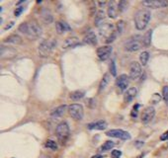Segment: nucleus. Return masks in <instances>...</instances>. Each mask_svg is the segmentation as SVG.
<instances>
[{"label":"nucleus","instance_id":"nucleus-15","mask_svg":"<svg viewBox=\"0 0 168 158\" xmlns=\"http://www.w3.org/2000/svg\"><path fill=\"white\" fill-rule=\"evenodd\" d=\"M116 85H117V87L120 90H122V91L128 89V86H129V77H128V75L122 74V75H120L119 77H117V79H116Z\"/></svg>","mask_w":168,"mask_h":158},{"label":"nucleus","instance_id":"nucleus-34","mask_svg":"<svg viewBox=\"0 0 168 158\" xmlns=\"http://www.w3.org/2000/svg\"><path fill=\"white\" fill-rule=\"evenodd\" d=\"M162 97H163L165 102L168 103V86H164L162 89Z\"/></svg>","mask_w":168,"mask_h":158},{"label":"nucleus","instance_id":"nucleus-31","mask_svg":"<svg viewBox=\"0 0 168 158\" xmlns=\"http://www.w3.org/2000/svg\"><path fill=\"white\" fill-rule=\"evenodd\" d=\"M125 27H126V23L124 21H122V20L117 23V31H118V33L120 34V35H122V34H123L124 30H125Z\"/></svg>","mask_w":168,"mask_h":158},{"label":"nucleus","instance_id":"nucleus-8","mask_svg":"<svg viewBox=\"0 0 168 158\" xmlns=\"http://www.w3.org/2000/svg\"><path fill=\"white\" fill-rule=\"evenodd\" d=\"M106 136L110 137H115V138H120L122 140H128L131 138V136L128 131H125L123 129H111L106 133Z\"/></svg>","mask_w":168,"mask_h":158},{"label":"nucleus","instance_id":"nucleus-2","mask_svg":"<svg viewBox=\"0 0 168 158\" xmlns=\"http://www.w3.org/2000/svg\"><path fill=\"white\" fill-rule=\"evenodd\" d=\"M150 20V11L148 9H141L134 15V25L138 31H143L148 25Z\"/></svg>","mask_w":168,"mask_h":158},{"label":"nucleus","instance_id":"nucleus-11","mask_svg":"<svg viewBox=\"0 0 168 158\" xmlns=\"http://www.w3.org/2000/svg\"><path fill=\"white\" fill-rule=\"evenodd\" d=\"M17 54V51L15 48H11V46H1L0 48V56L2 59H8L14 58Z\"/></svg>","mask_w":168,"mask_h":158},{"label":"nucleus","instance_id":"nucleus-4","mask_svg":"<svg viewBox=\"0 0 168 158\" xmlns=\"http://www.w3.org/2000/svg\"><path fill=\"white\" fill-rule=\"evenodd\" d=\"M143 46V37L139 35H136L131 37L130 39L126 41L124 44V48L126 51H130V53H134V51H138Z\"/></svg>","mask_w":168,"mask_h":158},{"label":"nucleus","instance_id":"nucleus-6","mask_svg":"<svg viewBox=\"0 0 168 158\" xmlns=\"http://www.w3.org/2000/svg\"><path fill=\"white\" fill-rule=\"evenodd\" d=\"M56 137H58V141L61 144H64L67 141L69 137V126L66 121H61L59 123L56 129Z\"/></svg>","mask_w":168,"mask_h":158},{"label":"nucleus","instance_id":"nucleus-17","mask_svg":"<svg viewBox=\"0 0 168 158\" xmlns=\"http://www.w3.org/2000/svg\"><path fill=\"white\" fill-rule=\"evenodd\" d=\"M3 42L5 44H11V45H17L20 46L23 44V39L18 35H11L6 39H4Z\"/></svg>","mask_w":168,"mask_h":158},{"label":"nucleus","instance_id":"nucleus-19","mask_svg":"<svg viewBox=\"0 0 168 158\" xmlns=\"http://www.w3.org/2000/svg\"><path fill=\"white\" fill-rule=\"evenodd\" d=\"M41 19L43 20V22L45 23V24H51V23L53 22V18L50 10L43 9L42 12H41Z\"/></svg>","mask_w":168,"mask_h":158},{"label":"nucleus","instance_id":"nucleus-37","mask_svg":"<svg viewBox=\"0 0 168 158\" xmlns=\"http://www.w3.org/2000/svg\"><path fill=\"white\" fill-rule=\"evenodd\" d=\"M23 10H24V7L23 6H18L17 7V9L15 10V12H14V15L16 17H18V16H20V14L23 12Z\"/></svg>","mask_w":168,"mask_h":158},{"label":"nucleus","instance_id":"nucleus-13","mask_svg":"<svg viewBox=\"0 0 168 158\" xmlns=\"http://www.w3.org/2000/svg\"><path fill=\"white\" fill-rule=\"evenodd\" d=\"M143 4L144 6L149 7V8H163V7H166L168 5L167 1H164V0H146V1H143Z\"/></svg>","mask_w":168,"mask_h":158},{"label":"nucleus","instance_id":"nucleus-25","mask_svg":"<svg viewBox=\"0 0 168 158\" xmlns=\"http://www.w3.org/2000/svg\"><path fill=\"white\" fill-rule=\"evenodd\" d=\"M84 96H85V92L83 90H76V91H73L70 93L69 98H70L72 101H78L80 99H82Z\"/></svg>","mask_w":168,"mask_h":158},{"label":"nucleus","instance_id":"nucleus-12","mask_svg":"<svg viewBox=\"0 0 168 158\" xmlns=\"http://www.w3.org/2000/svg\"><path fill=\"white\" fill-rule=\"evenodd\" d=\"M155 116V110L153 107H146L141 113V121L143 124H148Z\"/></svg>","mask_w":168,"mask_h":158},{"label":"nucleus","instance_id":"nucleus-29","mask_svg":"<svg viewBox=\"0 0 168 158\" xmlns=\"http://www.w3.org/2000/svg\"><path fill=\"white\" fill-rule=\"evenodd\" d=\"M148 58H149L148 51H143V53H141V55H139V60H141V62L143 65H146V64L147 63Z\"/></svg>","mask_w":168,"mask_h":158},{"label":"nucleus","instance_id":"nucleus-21","mask_svg":"<svg viewBox=\"0 0 168 158\" xmlns=\"http://www.w3.org/2000/svg\"><path fill=\"white\" fill-rule=\"evenodd\" d=\"M105 21V12L103 10H99L98 12H96V17H95V26L96 27H101L104 24Z\"/></svg>","mask_w":168,"mask_h":158},{"label":"nucleus","instance_id":"nucleus-24","mask_svg":"<svg viewBox=\"0 0 168 158\" xmlns=\"http://www.w3.org/2000/svg\"><path fill=\"white\" fill-rule=\"evenodd\" d=\"M66 110V106L65 105H61V106H58V108H56L53 112L51 113V118H59L61 117L64 114Z\"/></svg>","mask_w":168,"mask_h":158},{"label":"nucleus","instance_id":"nucleus-30","mask_svg":"<svg viewBox=\"0 0 168 158\" xmlns=\"http://www.w3.org/2000/svg\"><path fill=\"white\" fill-rule=\"evenodd\" d=\"M45 146L48 147V148H50V149H53V150H56V149H58V144H56V142L53 141V140H51V139H49V140H46Z\"/></svg>","mask_w":168,"mask_h":158},{"label":"nucleus","instance_id":"nucleus-14","mask_svg":"<svg viewBox=\"0 0 168 158\" xmlns=\"http://www.w3.org/2000/svg\"><path fill=\"white\" fill-rule=\"evenodd\" d=\"M119 13V1H111L109 3V6H108V11L107 14L109 18H112V19H115L118 16Z\"/></svg>","mask_w":168,"mask_h":158},{"label":"nucleus","instance_id":"nucleus-23","mask_svg":"<svg viewBox=\"0 0 168 158\" xmlns=\"http://www.w3.org/2000/svg\"><path fill=\"white\" fill-rule=\"evenodd\" d=\"M56 30L58 34H63L66 31H70V27L67 25V23L63 22H56Z\"/></svg>","mask_w":168,"mask_h":158},{"label":"nucleus","instance_id":"nucleus-27","mask_svg":"<svg viewBox=\"0 0 168 158\" xmlns=\"http://www.w3.org/2000/svg\"><path fill=\"white\" fill-rule=\"evenodd\" d=\"M151 36H152V30H148L147 32L143 36V46H149L151 43Z\"/></svg>","mask_w":168,"mask_h":158},{"label":"nucleus","instance_id":"nucleus-38","mask_svg":"<svg viewBox=\"0 0 168 158\" xmlns=\"http://www.w3.org/2000/svg\"><path fill=\"white\" fill-rule=\"evenodd\" d=\"M168 139V131H165L164 133H162L161 136H160V140L164 141V140H167Z\"/></svg>","mask_w":168,"mask_h":158},{"label":"nucleus","instance_id":"nucleus-33","mask_svg":"<svg viewBox=\"0 0 168 158\" xmlns=\"http://www.w3.org/2000/svg\"><path fill=\"white\" fill-rule=\"evenodd\" d=\"M138 108H139V105L138 104H136V105L134 106L133 110H131V116L133 117V118H136V117H138Z\"/></svg>","mask_w":168,"mask_h":158},{"label":"nucleus","instance_id":"nucleus-18","mask_svg":"<svg viewBox=\"0 0 168 158\" xmlns=\"http://www.w3.org/2000/svg\"><path fill=\"white\" fill-rule=\"evenodd\" d=\"M136 93H138V90H136V87H131L125 93V96H124V100H125L126 103H131V101L134 100V98L136 96Z\"/></svg>","mask_w":168,"mask_h":158},{"label":"nucleus","instance_id":"nucleus-32","mask_svg":"<svg viewBox=\"0 0 168 158\" xmlns=\"http://www.w3.org/2000/svg\"><path fill=\"white\" fill-rule=\"evenodd\" d=\"M129 2L128 1H119V12H124L128 8Z\"/></svg>","mask_w":168,"mask_h":158},{"label":"nucleus","instance_id":"nucleus-22","mask_svg":"<svg viewBox=\"0 0 168 158\" xmlns=\"http://www.w3.org/2000/svg\"><path fill=\"white\" fill-rule=\"evenodd\" d=\"M79 45V41L78 39L73 37V38H67L63 44V48H71V46H75Z\"/></svg>","mask_w":168,"mask_h":158},{"label":"nucleus","instance_id":"nucleus-9","mask_svg":"<svg viewBox=\"0 0 168 158\" xmlns=\"http://www.w3.org/2000/svg\"><path fill=\"white\" fill-rule=\"evenodd\" d=\"M112 51H113V48L111 46H100V48H97V56H98V58L102 61L107 60V59L111 56Z\"/></svg>","mask_w":168,"mask_h":158},{"label":"nucleus","instance_id":"nucleus-35","mask_svg":"<svg viewBox=\"0 0 168 158\" xmlns=\"http://www.w3.org/2000/svg\"><path fill=\"white\" fill-rule=\"evenodd\" d=\"M110 70H111V73H112L113 76H116V75H117V69H116V64L114 60L110 64Z\"/></svg>","mask_w":168,"mask_h":158},{"label":"nucleus","instance_id":"nucleus-5","mask_svg":"<svg viewBox=\"0 0 168 158\" xmlns=\"http://www.w3.org/2000/svg\"><path fill=\"white\" fill-rule=\"evenodd\" d=\"M56 46V42L53 39H49V40L43 41L39 46V54L42 58H49L53 51L55 50Z\"/></svg>","mask_w":168,"mask_h":158},{"label":"nucleus","instance_id":"nucleus-1","mask_svg":"<svg viewBox=\"0 0 168 158\" xmlns=\"http://www.w3.org/2000/svg\"><path fill=\"white\" fill-rule=\"evenodd\" d=\"M18 30L30 40H37L42 36V28L35 22H25L18 27Z\"/></svg>","mask_w":168,"mask_h":158},{"label":"nucleus","instance_id":"nucleus-10","mask_svg":"<svg viewBox=\"0 0 168 158\" xmlns=\"http://www.w3.org/2000/svg\"><path fill=\"white\" fill-rule=\"evenodd\" d=\"M141 74V65L138 61H133L130 66V78L131 80L138 79Z\"/></svg>","mask_w":168,"mask_h":158},{"label":"nucleus","instance_id":"nucleus-16","mask_svg":"<svg viewBox=\"0 0 168 158\" xmlns=\"http://www.w3.org/2000/svg\"><path fill=\"white\" fill-rule=\"evenodd\" d=\"M88 129H96V131H104V129L107 128V123L103 120L94 121V123H91L87 126Z\"/></svg>","mask_w":168,"mask_h":158},{"label":"nucleus","instance_id":"nucleus-28","mask_svg":"<svg viewBox=\"0 0 168 158\" xmlns=\"http://www.w3.org/2000/svg\"><path fill=\"white\" fill-rule=\"evenodd\" d=\"M114 146H115V143H114L112 140H107L102 144L101 150H102V151H108V150L112 149Z\"/></svg>","mask_w":168,"mask_h":158},{"label":"nucleus","instance_id":"nucleus-36","mask_svg":"<svg viewBox=\"0 0 168 158\" xmlns=\"http://www.w3.org/2000/svg\"><path fill=\"white\" fill-rule=\"evenodd\" d=\"M121 156H122V151H120V150H113L112 153H111V157L112 158H120Z\"/></svg>","mask_w":168,"mask_h":158},{"label":"nucleus","instance_id":"nucleus-26","mask_svg":"<svg viewBox=\"0 0 168 158\" xmlns=\"http://www.w3.org/2000/svg\"><path fill=\"white\" fill-rule=\"evenodd\" d=\"M110 81V74L109 73H106L104 76H103L102 80H101L100 82V85H99V92H102L104 91L106 89V87H107L108 83H109Z\"/></svg>","mask_w":168,"mask_h":158},{"label":"nucleus","instance_id":"nucleus-40","mask_svg":"<svg viewBox=\"0 0 168 158\" xmlns=\"http://www.w3.org/2000/svg\"><path fill=\"white\" fill-rule=\"evenodd\" d=\"M97 3L99 4V6H100V7H103L106 3H107V1H98Z\"/></svg>","mask_w":168,"mask_h":158},{"label":"nucleus","instance_id":"nucleus-41","mask_svg":"<svg viewBox=\"0 0 168 158\" xmlns=\"http://www.w3.org/2000/svg\"><path fill=\"white\" fill-rule=\"evenodd\" d=\"M91 158H102L101 155H94V156H92Z\"/></svg>","mask_w":168,"mask_h":158},{"label":"nucleus","instance_id":"nucleus-39","mask_svg":"<svg viewBox=\"0 0 168 158\" xmlns=\"http://www.w3.org/2000/svg\"><path fill=\"white\" fill-rule=\"evenodd\" d=\"M13 25H14V22H11V23H10V24H8V25H7V26H5L4 30H5V31H6V30H8V29H10V28H11Z\"/></svg>","mask_w":168,"mask_h":158},{"label":"nucleus","instance_id":"nucleus-3","mask_svg":"<svg viewBox=\"0 0 168 158\" xmlns=\"http://www.w3.org/2000/svg\"><path fill=\"white\" fill-rule=\"evenodd\" d=\"M100 36L103 38L105 43L110 44L115 41L116 39V31L115 27L111 24V23H104L100 27Z\"/></svg>","mask_w":168,"mask_h":158},{"label":"nucleus","instance_id":"nucleus-7","mask_svg":"<svg viewBox=\"0 0 168 158\" xmlns=\"http://www.w3.org/2000/svg\"><path fill=\"white\" fill-rule=\"evenodd\" d=\"M68 113L75 121H81L84 117V110L82 105L71 104L68 106Z\"/></svg>","mask_w":168,"mask_h":158},{"label":"nucleus","instance_id":"nucleus-20","mask_svg":"<svg viewBox=\"0 0 168 158\" xmlns=\"http://www.w3.org/2000/svg\"><path fill=\"white\" fill-rule=\"evenodd\" d=\"M83 42L85 44H88V45L95 46L97 44V38L93 32H89L87 35H85V37L83 38Z\"/></svg>","mask_w":168,"mask_h":158}]
</instances>
